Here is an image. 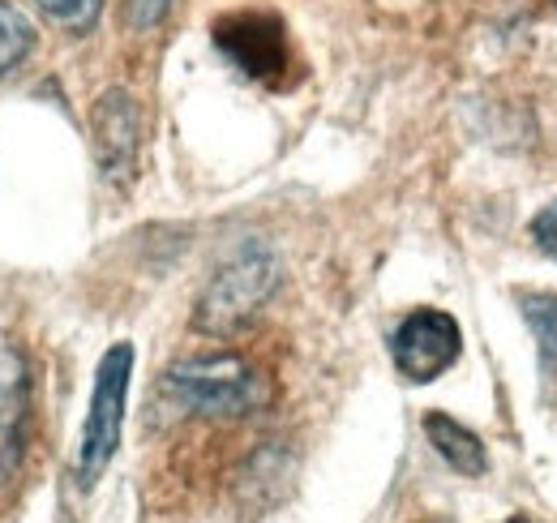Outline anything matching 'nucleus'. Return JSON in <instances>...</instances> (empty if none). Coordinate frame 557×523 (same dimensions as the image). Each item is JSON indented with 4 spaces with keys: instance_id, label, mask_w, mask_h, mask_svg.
<instances>
[{
    "instance_id": "0eeeda50",
    "label": "nucleus",
    "mask_w": 557,
    "mask_h": 523,
    "mask_svg": "<svg viewBox=\"0 0 557 523\" xmlns=\"http://www.w3.org/2000/svg\"><path fill=\"white\" fill-rule=\"evenodd\" d=\"M26 408H30L26 365H22L17 352H4V356H0V481L17 467V455H22Z\"/></svg>"
},
{
    "instance_id": "f8f14e48",
    "label": "nucleus",
    "mask_w": 557,
    "mask_h": 523,
    "mask_svg": "<svg viewBox=\"0 0 557 523\" xmlns=\"http://www.w3.org/2000/svg\"><path fill=\"white\" fill-rule=\"evenodd\" d=\"M176 0H125V17L134 31H154L168 13H172Z\"/></svg>"
},
{
    "instance_id": "9b49d317",
    "label": "nucleus",
    "mask_w": 557,
    "mask_h": 523,
    "mask_svg": "<svg viewBox=\"0 0 557 523\" xmlns=\"http://www.w3.org/2000/svg\"><path fill=\"white\" fill-rule=\"evenodd\" d=\"M35 4L52 26H61L70 35H86L103 13V0H35Z\"/></svg>"
},
{
    "instance_id": "f257e3e1",
    "label": "nucleus",
    "mask_w": 557,
    "mask_h": 523,
    "mask_svg": "<svg viewBox=\"0 0 557 523\" xmlns=\"http://www.w3.org/2000/svg\"><path fill=\"white\" fill-rule=\"evenodd\" d=\"M163 391L185 412L214 416V421H240V416H253L271 399V382L253 361L236 352H214V356H194V361L172 365V374L163 378Z\"/></svg>"
},
{
    "instance_id": "6e6552de",
    "label": "nucleus",
    "mask_w": 557,
    "mask_h": 523,
    "mask_svg": "<svg viewBox=\"0 0 557 523\" xmlns=\"http://www.w3.org/2000/svg\"><path fill=\"white\" fill-rule=\"evenodd\" d=\"M424 434H429L433 451L446 459L455 472H463V476H481V472L488 467L485 442H481L468 425H459L455 416H446V412H429V416H424Z\"/></svg>"
},
{
    "instance_id": "9d476101",
    "label": "nucleus",
    "mask_w": 557,
    "mask_h": 523,
    "mask_svg": "<svg viewBox=\"0 0 557 523\" xmlns=\"http://www.w3.org/2000/svg\"><path fill=\"white\" fill-rule=\"evenodd\" d=\"M30 48H35V31H30L26 13L13 9L9 0H0V82L13 69H22V61L30 57Z\"/></svg>"
},
{
    "instance_id": "4468645a",
    "label": "nucleus",
    "mask_w": 557,
    "mask_h": 523,
    "mask_svg": "<svg viewBox=\"0 0 557 523\" xmlns=\"http://www.w3.org/2000/svg\"><path fill=\"white\" fill-rule=\"evenodd\" d=\"M506 523H532L528 515H515V520H506Z\"/></svg>"
},
{
    "instance_id": "ddd939ff",
    "label": "nucleus",
    "mask_w": 557,
    "mask_h": 523,
    "mask_svg": "<svg viewBox=\"0 0 557 523\" xmlns=\"http://www.w3.org/2000/svg\"><path fill=\"white\" fill-rule=\"evenodd\" d=\"M532 236H536V245H541L545 254L557 258V202H549V206L532 219Z\"/></svg>"
},
{
    "instance_id": "f03ea898",
    "label": "nucleus",
    "mask_w": 557,
    "mask_h": 523,
    "mask_svg": "<svg viewBox=\"0 0 557 523\" xmlns=\"http://www.w3.org/2000/svg\"><path fill=\"white\" fill-rule=\"evenodd\" d=\"M278 288V262L262 241H245L219 262L210 275L207 292L198 296L194 327L202 335H236L245 330L275 296Z\"/></svg>"
},
{
    "instance_id": "1a4fd4ad",
    "label": "nucleus",
    "mask_w": 557,
    "mask_h": 523,
    "mask_svg": "<svg viewBox=\"0 0 557 523\" xmlns=\"http://www.w3.org/2000/svg\"><path fill=\"white\" fill-rule=\"evenodd\" d=\"M519 305H523V318L541 343L545 369L557 374V292H528V296H519Z\"/></svg>"
},
{
    "instance_id": "7ed1b4c3",
    "label": "nucleus",
    "mask_w": 557,
    "mask_h": 523,
    "mask_svg": "<svg viewBox=\"0 0 557 523\" xmlns=\"http://www.w3.org/2000/svg\"><path fill=\"white\" fill-rule=\"evenodd\" d=\"M129 374H134V348L129 343L108 348L99 369H95L90 412H86V425H82V438H77V459H73V476H77L82 489H95V481L108 472V463L121 447Z\"/></svg>"
},
{
    "instance_id": "20e7f679",
    "label": "nucleus",
    "mask_w": 557,
    "mask_h": 523,
    "mask_svg": "<svg viewBox=\"0 0 557 523\" xmlns=\"http://www.w3.org/2000/svg\"><path fill=\"white\" fill-rule=\"evenodd\" d=\"M391 352H395V369L408 378V382H433L442 378L459 352H463V335H459V323L442 309H417L408 314L395 339H391Z\"/></svg>"
},
{
    "instance_id": "423d86ee",
    "label": "nucleus",
    "mask_w": 557,
    "mask_h": 523,
    "mask_svg": "<svg viewBox=\"0 0 557 523\" xmlns=\"http://www.w3.org/2000/svg\"><path fill=\"white\" fill-rule=\"evenodd\" d=\"M90 137H95V163H99L103 181L129 185L141 142L138 104L129 90H103V99L90 112Z\"/></svg>"
},
{
    "instance_id": "39448f33",
    "label": "nucleus",
    "mask_w": 557,
    "mask_h": 523,
    "mask_svg": "<svg viewBox=\"0 0 557 523\" xmlns=\"http://www.w3.org/2000/svg\"><path fill=\"white\" fill-rule=\"evenodd\" d=\"M214 44L245 77L258 82H278V73L292 61L287 31L275 13H253V9L227 13L223 22H214Z\"/></svg>"
},
{
    "instance_id": "2eb2a0df",
    "label": "nucleus",
    "mask_w": 557,
    "mask_h": 523,
    "mask_svg": "<svg viewBox=\"0 0 557 523\" xmlns=\"http://www.w3.org/2000/svg\"><path fill=\"white\" fill-rule=\"evenodd\" d=\"M554 4H557V0H554Z\"/></svg>"
}]
</instances>
